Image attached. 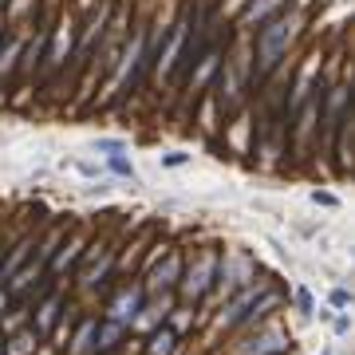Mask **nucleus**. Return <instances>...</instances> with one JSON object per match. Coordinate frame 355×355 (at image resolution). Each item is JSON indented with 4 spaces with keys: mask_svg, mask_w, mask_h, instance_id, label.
<instances>
[{
    "mask_svg": "<svg viewBox=\"0 0 355 355\" xmlns=\"http://www.w3.org/2000/svg\"><path fill=\"white\" fill-rule=\"evenodd\" d=\"M308 24H312V12L300 4H288L280 16L257 28L249 36V79L261 83V79H272L277 71L292 67V55L300 48Z\"/></svg>",
    "mask_w": 355,
    "mask_h": 355,
    "instance_id": "obj_1",
    "label": "nucleus"
},
{
    "mask_svg": "<svg viewBox=\"0 0 355 355\" xmlns=\"http://www.w3.org/2000/svg\"><path fill=\"white\" fill-rule=\"evenodd\" d=\"M76 28H79V12L76 8H60L51 16V28H48V48H44V60H40V79H51L55 71H64L71 64V51H76Z\"/></svg>",
    "mask_w": 355,
    "mask_h": 355,
    "instance_id": "obj_2",
    "label": "nucleus"
},
{
    "mask_svg": "<svg viewBox=\"0 0 355 355\" xmlns=\"http://www.w3.org/2000/svg\"><path fill=\"white\" fill-rule=\"evenodd\" d=\"M214 280H217V253L214 249H205V253H198L193 261H186L174 296H182V300L193 308V304H202L205 296L214 292Z\"/></svg>",
    "mask_w": 355,
    "mask_h": 355,
    "instance_id": "obj_3",
    "label": "nucleus"
},
{
    "mask_svg": "<svg viewBox=\"0 0 355 355\" xmlns=\"http://www.w3.org/2000/svg\"><path fill=\"white\" fill-rule=\"evenodd\" d=\"M182 268H186V257H182L174 245H170V249H166L158 261H154V265H146V280H142L146 296H166V292H178Z\"/></svg>",
    "mask_w": 355,
    "mask_h": 355,
    "instance_id": "obj_4",
    "label": "nucleus"
},
{
    "mask_svg": "<svg viewBox=\"0 0 355 355\" xmlns=\"http://www.w3.org/2000/svg\"><path fill=\"white\" fill-rule=\"evenodd\" d=\"M142 300H146L142 280H127V284H119V288L107 296V304H103V316H99V320H111V324H123V328H130V320L139 316Z\"/></svg>",
    "mask_w": 355,
    "mask_h": 355,
    "instance_id": "obj_5",
    "label": "nucleus"
},
{
    "mask_svg": "<svg viewBox=\"0 0 355 355\" xmlns=\"http://www.w3.org/2000/svg\"><path fill=\"white\" fill-rule=\"evenodd\" d=\"M111 272H114V245L91 241L83 261H79V288H103Z\"/></svg>",
    "mask_w": 355,
    "mask_h": 355,
    "instance_id": "obj_6",
    "label": "nucleus"
},
{
    "mask_svg": "<svg viewBox=\"0 0 355 355\" xmlns=\"http://www.w3.org/2000/svg\"><path fill=\"white\" fill-rule=\"evenodd\" d=\"M292 0H245L241 16L233 20V28H237V36H253L261 24H268L272 16H280L284 8H288Z\"/></svg>",
    "mask_w": 355,
    "mask_h": 355,
    "instance_id": "obj_7",
    "label": "nucleus"
},
{
    "mask_svg": "<svg viewBox=\"0 0 355 355\" xmlns=\"http://www.w3.org/2000/svg\"><path fill=\"white\" fill-rule=\"evenodd\" d=\"M288 336L277 324H257V336L237 343V355H284L288 352Z\"/></svg>",
    "mask_w": 355,
    "mask_h": 355,
    "instance_id": "obj_8",
    "label": "nucleus"
},
{
    "mask_svg": "<svg viewBox=\"0 0 355 355\" xmlns=\"http://www.w3.org/2000/svg\"><path fill=\"white\" fill-rule=\"evenodd\" d=\"M221 60H225V51L221 48H205L198 60L190 64V71H186V87H190V95H205L209 91V83L217 79V71H221Z\"/></svg>",
    "mask_w": 355,
    "mask_h": 355,
    "instance_id": "obj_9",
    "label": "nucleus"
},
{
    "mask_svg": "<svg viewBox=\"0 0 355 355\" xmlns=\"http://www.w3.org/2000/svg\"><path fill=\"white\" fill-rule=\"evenodd\" d=\"M32 28V24H28ZM28 28H8V36L0 40V79H12L16 67H20V55H24L28 44Z\"/></svg>",
    "mask_w": 355,
    "mask_h": 355,
    "instance_id": "obj_10",
    "label": "nucleus"
},
{
    "mask_svg": "<svg viewBox=\"0 0 355 355\" xmlns=\"http://www.w3.org/2000/svg\"><path fill=\"white\" fill-rule=\"evenodd\" d=\"M87 245H91L87 237H83V233H76L71 241H64L60 249H55V257L48 261V272H55V277H64L67 268H76L79 261H83V253H87Z\"/></svg>",
    "mask_w": 355,
    "mask_h": 355,
    "instance_id": "obj_11",
    "label": "nucleus"
},
{
    "mask_svg": "<svg viewBox=\"0 0 355 355\" xmlns=\"http://www.w3.org/2000/svg\"><path fill=\"white\" fill-rule=\"evenodd\" d=\"M127 340V328L123 324H111V320H99L95 328V340H91V355H114Z\"/></svg>",
    "mask_w": 355,
    "mask_h": 355,
    "instance_id": "obj_12",
    "label": "nucleus"
},
{
    "mask_svg": "<svg viewBox=\"0 0 355 355\" xmlns=\"http://www.w3.org/2000/svg\"><path fill=\"white\" fill-rule=\"evenodd\" d=\"M142 355H178V336L170 328H154L146 340H142Z\"/></svg>",
    "mask_w": 355,
    "mask_h": 355,
    "instance_id": "obj_13",
    "label": "nucleus"
},
{
    "mask_svg": "<svg viewBox=\"0 0 355 355\" xmlns=\"http://www.w3.org/2000/svg\"><path fill=\"white\" fill-rule=\"evenodd\" d=\"M40 336L32 328H20V331H12V336H4V355H36V347H40Z\"/></svg>",
    "mask_w": 355,
    "mask_h": 355,
    "instance_id": "obj_14",
    "label": "nucleus"
},
{
    "mask_svg": "<svg viewBox=\"0 0 355 355\" xmlns=\"http://www.w3.org/2000/svg\"><path fill=\"white\" fill-rule=\"evenodd\" d=\"M95 328H99V316H87L79 324V331L71 336V343H64L67 355H91V340H95Z\"/></svg>",
    "mask_w": 355,
    "mask_h": 355,
    "instance_id": "obj_15",
    "label": "nucleus"
},
{
    "mask_svg": "<svg viewBox=\"0 0 355 355\" xmlns=\"http://www.w3.org/2000/svg\"><path fill=\"white\" fill-rule=\"evenodd\" d=\"M193 324H198V312H193L190 304H174L170 308V316H166V328L174 331L178 340H182L186 331H193Z\"/></svg>",
    "mask_w": 355,
    "mask_h": 355,
    "instance_id": "obj_16",
    "label": "nucleus"
},
{
    "mask_svg": "<svg viewBox=\"0 0 355 355\" xmlns=\"http://www.w3.org/2000/svg\"><path fill=\"white\" fill-rule=\"evenodd\" d=\"M107 170H111L114 178H127V182H139V170H135V162H130L127 154H107Z\"/></svg>",
    "mask_w": 355,
    "mask_h": 355,
    "instance_id": "obj_17",
    "label": "nucleus"
},
{
    "mask_svg": "<svg viewBox=\"0 0 355 355\" xmlns=\"http://www.w3.org/2000/svg\"><path fill=\"white\" fill-rule=\"evenodd\" d=\"M328 304L336 308V312H347V308H352V292H347V288H331L328 292Z\"/></svg>",
    "mask_w": 355,
    "mask_h": 355,
    "instance_id": "obj_18",
    "label": "nucleus"
},
{
    "mask_svg": "<svg viewBox=\"0 0 355 355\" xmlns=\"http://www.w3.org/2000/svg\"><path fill=\"white\" fill-rule=\"evenodd\" d=\"M95 150L107 158V154H123V150H127V142H123V139H95Z\"/></svg>",
    "mask_w": 355,
    "mask_h": 355,
    "instance_id": "obj_19",
    "label": "nucleus"
},
{
    "mask_svg": "<svg viewBox=\"0 0 355 355\" xmlns=\"http://www.w3.org/2000/svg\"><path fill=\"white\" fill-rule=\"evenodd\" d=\"M292 300H296V308H300L304 316L316 312V300H312V292H308V288H296V292H292Z\"/></svg>",
    "mask_w": 355,
    "mask_h": 355,
    "instance_id": "obj_20",
    "label": "nucleus"
},
{
    "mask_svg": "<svg viewBox=\"0 0 355 355\" xmlns=\"http://www.w3.org/2000/svg\"><path fill=\"white\" fill-rule=\"evenodd\" d=\"M158 162H162V170H178V166L190 162V154H186V150H170V154H162Z\"/></svg>",
    "mask_w": 355,
    "mask_h": 355,
    "instance_id": "obj_21",
    "label": "nucleus"
},
{
    "mask_svg": "<svg viewBox=\"0 0 355 355\" xmlns=\"http://www.w3.org/2000/svg\"><path fill=\"white\" fill-rule=\"evenodd\" d=\"M312 202L324 205V209H336V205H340V198H336L331 190H312Z\"/></svg>",
    "mask_w": 355,
    "mask_h": 355,
    "instance_id": "obj_22",
    "label": "nucleus"
},
{
    "mask_svg": "<svg viewBox=\"0 0 355 355\" xmlns=\"http://www.w3.org/2000/svg\"><path fill=\"white\" fill-rule=\"evenodd\" d=\"M331 328H336V336H347V331H352V316H347V312L331 316Z\"/></svg>",
    "mask_w": 355,
    "mask_h": 355,
    "instance_id": "obj_23",
    "label": "nucleus"
},
{
    "mask_svg": "<svg viewBox=\"0 0 355 355\" xmlns=\"http://www.w3.org/2000/svg\"><path fill=\"white\" fill-rule=\"evenodd\" d=\"M8 308H12V296H8V288H4V284H0V316H4Z\"/></svg>",
    "mask_w": 355,
    "mask_h": 355,
    "instance_id": "obj_24",
    "label": "nucleus"
},
{
    "mask_svg": "<svg viewBox=\"0 0 355 355\" xmlns=\"http://www.w3.org/2000/svg\"><path fill=\"white\" fill-rule=\"evenodd\" d=\"M8 36V24H4V16H0V40Z\"/></svg>",
    "mask_w": 355,
    "mask_h": 355,
    "instance_id": "obj_25",
    "label": "nucleus"
},
{
    "mask_svg": "<svg viewBox=\"0 0 355 355\" xmlns=\"http://www.w3.org/2000/svg\"><path fill=\"white\" fill-rule=\"evenodd\" d=\"M0 355H4V336H0Z\"/></svg>",
    "mask_w": 355,
    "mask_h": 355,
    "instance_id": "obj_26",
    "label": "nucleus"
},
{
    "mask_svg": "<svg viewBox=\"0 0 355 355\" xmlns=\"http://www.w3.org/2000/svg\"><path fill=\"white\" fill-rule=\"evenodd\" d=\"M0 261H4V245H0Z\"/></svg>",
    "mask_w": 355,
    "mask_h": 355,
    "instance_id": "obj_27",
    "label": "nucleus"
},
{
    "mask_svg": "<svg viewBox=\"0 0 355 355\" xmlns=\"http://www.w3.org/2000/svg\"><path fill=\"white\" fill-rule=\"evenodd\" d=\"M324 355H331V347H328V352H324Z\"/></svg>",
    "mask_w": 355,
    "mask_h": 355,
    "instance_id": "obj_28",
    "label": "nucleus"
}]
</instances>
